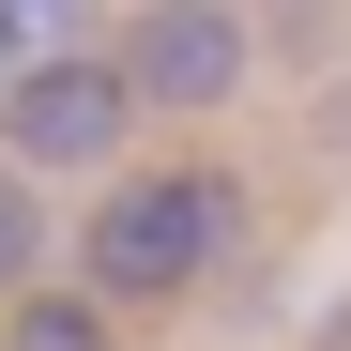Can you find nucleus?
Here are the masks:
<instances>
[{"label":"nucleus","mask_w":351,"mask_h":351,"mask_svg":"<svg viewBox=\"0 0 351 351\" xmlns=\"http://www.w3.org/2000/svg\"><path fill=\"white\" fill-rule=\"evenodd\" d=\"M229 214H245V184L229 168H123L92 214H77V290L92 306H168V290H199L214 245H229Z\"/></svg>","instance_id":"obj_1"},{"label":"nucleus","mask_w":351,"mask_h":351,"mask_svg":"<svg viewBox=\"0 0 351 351\" xmlns=\"http://www.w3.org/2000/svg\"><path fill=\"white\" fill-rule=\"evenodd\" d=\"M138 138V92L107 77V46H62V62H16L0 77V168L62 184V168H123Z\"/></svg>","instance_id":"obj_2"},{"label":"nucleus","mask_w":351,"mask_h":351,"mask_svg":"<svg viewBox=\"0 0 351 351\" xmlns=\"http://www.w3.org/2000/svg\"><path fill=\"white\" fill-rule=\"evenodd\" d=\"M107 77H123L138 107H229L260 77V31L229 16V0H138L123 46H107Z\"/></svg>","instance_id":"obj_3"},{"label":"nucleus","mask_w":351,"mask_h":351,"mask_svg":"<svg viewBox=\"0 0 351 351\" xmlns=\"http://www.w3.org/2000/svg\"><path fill=\"white\" fill-rule=\"evenodd\" d=\"M0 351H123V306H92V290H0Z\"/></svg>","instance_id":"obj_4"},{"label":"nucleus","mask_w":351,"mask_h":351,"mask_svg":"<svg viewBox=\"0 0 351 351\" xmlns=\"http://www.w3.org/2000/svg\"><path fill=\"white\" fill-rule=\"evenodd\" d=\"M92 46V0H0V62H62Z\"/></svg>","instance_id":"obj_5"},{"label":"nucleus","mask_w":351,"mask_h":351,"mask_svg":"<svg viewBox=\"0 0 351 351\" xmlns=\"http://www.w3.org/2000/svg\"><path fill=\"white\" fill-rule=\"evenodd\" d=\"M31 275H46V184L0 168V290H31Z\"/></svg>","instance_id":"obj_6"},{"label":"nucleus","mask_w":351,"mask_h":351,"mask_svg":"<svg viewBox=\"0 0 351 351\" xmlns=\"http://www.w3.org/2000/svg\"><path fill=\"white\" fill-rule=\"evenodd\" d=\"M0 77H16V62H0Z\"/></svg>","instance_id":"obj_7"}]
</instances>
